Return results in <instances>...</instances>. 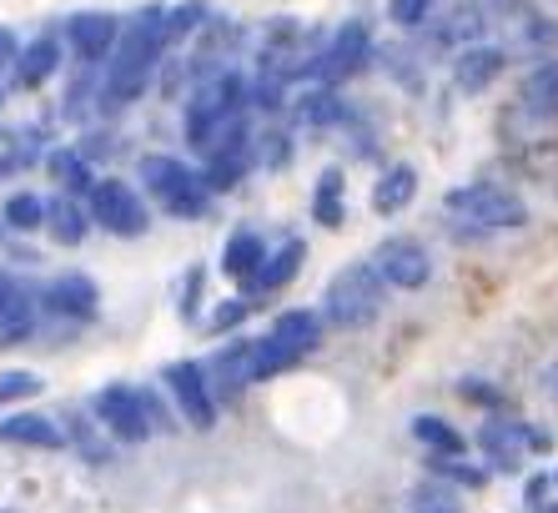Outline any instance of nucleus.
<instances>
[{
  "label": "nucleus",
  "instance_id": "nucleus-4",
  "mask_svg": "<svg viewBox=\"0 0 558 513\" xmlns=\"http://www.w3.org/2000/svg\"><path fill=\"white\" fill-rule=\"evenodd\" d=\"M442 217L453 227V237L473 242V237H498V231H519L529 222V206L513 187L498 181H468L442 196Z\"/></svg>",
  "mask_w": 558,
  "mask_h": 513
},
{
  "label": "nucleus",
  "instance_id": "nucleus-1",
  "mask_svg": "<svg viewBox=\"0 0 558 513\" xmlns=\"http://www.w3.org/2000/svg\"><path fill=\"white\" fill-rule=\"evenodd\" d=\"M171 36H167V5L151 0V5H136L121 26V40L111 61L101 65V116H117L126 106H136L146 91L156 86L161 65H167Z\"/></svg>",
  "mask_w": 558,
  "mask_h": 513
},
{
  "label": "nucleus",
  "instance_id": "nucleus-6",
  "mask_svg": "<svg viewBox=\"0 0 558 513\" xmlns=\"http://www.w3.org/2000/svg\"><path fill=\"white\" fill-rule=\"evenodd\" d=\"M388 277L373 267V256L367 262H348V267L332 272V283L323 293V318L327 327H338V333H363L383 318L388 308Z\"/></svg>",
  "mask_w": 558,
  "mask_h": 513
},
{
  "label": "nucleus",
  "instance_id": "nucleus-15",
  "mask_svg": "<svg viewBox=\"0 0 558 513\" xmlns=\"http://www.w3.org/2000/svg\"><path fill=\"white\" fill-rule=\"evenodd\" d=\"M202 368H207L217 398H236V393H247V387L257 383V337H232V343L217 347Z\"/></svg>",
  "mask_w": 558,
  "mask_h": 513
},
{
  "label": "nucleus",
  "instance_id": "nucleus-20",
  "mask_svg": "<svg viewBox=\"0 0 558 513\" xmlns=\"http://www.w3.org/2000/svg\"><path fill=\"white\" fill-rule=\"evenodd\" d=\"M508 71V51L504 46H488V40H478V46H463V51L453 56V86L463 91V96H478V91H488L498 76Z\"/></svg>",
  "mask_w": 558,
  "mask_h": 513
},
{
  "label": "nucleus",
  "instance_id": "nucleus-21",
  "mask_svg": "<svg viewBox=\"0 0 558 513\" xmlns=\"http://www.w3.org/2000/svg\"><path fill=\"white\" fill-rule=\"evenodd\" d=\"M302 262H307V242H302V237H287V242H277L272 252H267V262H262V272L252 277L247 297H277V293H287V287L298 283Z\"/></svg>",
  "mask_w": 558,
  "mask_h": 513
},
{
  "label": "nucleus",
  "instance_id": "nucleus-35",
  "mask_svg": "<svg viewBox=\"0 0 558 513\" xmlns=\"http://www.w3.org/2000/svg\"><path fill=\"white\" fill-rule=\"evenodd\" d=\"M433 11H438V0H392L388 5L392 26H403V31H423L433 21Z\"/></svg>",
  "mask_w": 558,
  "mask_h": 513
},
{
  "label": "nucleus",
  "instance_id": "nucleus-19",
  "mask_svg": "<svg viewBox=\"0 0 558 513\" xmlns=\"http://www.w3.org/2000/svg\"><path fill=\"white\" fill-rule=\"evenodd\" d=\"M267 252H272V247H267V237H262L252 222H242V227H232V237L221 242V272H227L242 293H247L252 277H257L262 262H267Z\"/></svg>",
  "mask_w": 558,
  "mask_h": 513
},
{
  "label": "nucleus",
  "instance_id": "nucleus-12",
  "mask_svg": "<svg viewBox=\"0 0 558 513\" xmlns=\"http://www.w3.org/2000/svg\"><path fill=\"white\" fill-rule=\"evenodd\" d=\"M373 267L383 272L388 287H398V293H417V287L433 283V256L417 237H388V242H377Z\"/></svg>",
  "mask_w": 558,
  "mask_h": 513
},
{
  "label": "nucleus",
  "instance_id": "nucleus-41",
  "mask_svg": "<svg viewBox=\"0 0 558 513\" xmlns=\"http://www.w3.org/2000/svg\"><path fill=\"white\" fill-rule=\"evenodd\" d=\"M544 499H548V474L529 478V503H533V509H544Z\"/></svg>",
  "mask_w": 558,
  "mask_h": 513
},
{
  "label": "nucleus",
  "instance_id": "nucleus-32",
  "mask_svg": "<svg viewBox=\"0 0 558 513\" xmlns=\"http://www.w3.org/2000/svg\"><path fill=\"white\" fill-rule=\"evenodd\" d=\"M202 293H207V267H202V262H192V267H186V277H182V297H177V312H182L186 327H192L196 312H202Z\"/></svg>",
  "mask_w": 558,
  "mask_h": 513
},
{
  "label": "nucleus",
  "instance_id": "nucleus-9",
  "mask_svg": "<svg viewBox=\"0 0 558 513\" xmlns=\"http://www.w3.org/2000/svg\"><path fill=\"white\" fill-rule=\"evenodd\" d=\"M373 56H377V46H373L367 21H342V26L323 40L312 81H323V86H348L352 76H363L367 65H373Z\"/></svg>",
  "mask_w": 558,
  "mask_h": 513
},
{
  "label": "nucleus",
  "instance_id": "nucleus-29",
  "mask_svg": "<svg viewBox=\"0 0 558 513\" xmlns=\"http://www.w3.org/2000/svg\"><path fill=\"white\" fill-rule=\"evenodd\" d=\"M217 21V11H211V0H177V5H167V36L171 46H182V40H196L202 31Z\"/></svg>",
  "mask_w": 558,
  "mask_h": 513
},
{
  "label": "nucleus",
  "instance_id": "nucleus-24",
  "mask_svg": "<svg viewBox=\"0 0 558 513\" xmlns=\"http://www.w3.org/2000/svg\"><path fill=\"white\" fill-rule=\"evenodd\" d=\"M348 102L338 96V86H323V81H312L307 91H298V102H292V121L307 131H327V127H342L348 121Z\"/></svg>",
  "mask_w": 558,
  "mask_h": 513
},
{
  "label": "nucleus",
  "instance_id": "nucleus-5",
  "mask_svg": "<svg viewBox=\"0 0 558 513\" xmlns=\"http://www.w3.org/2000/svg\"><path fill=\"white\" fill-rule=\"evenodd\" d=\"M92 413L101 418L111 443H146L156 433H177L171 398L161 403L151 387H136V383H106L92 398Z\"/></svg>",
  "mask_w": 558,
  "mask_h": 513
},
{
  "label": "nucleus",
  "instance_id": "nucleus-26",
  "mask_svg": "<svg viewBox=\"0 0 558 513\" xmlns=\"http://www.w3.org/2000/svg\"><path fill=\"white\" fill-rule=\"evenodd\" d=\"M312 222L327 231H338L342 222H348V177H342V167L317 171V187H312Z\"/></svg>",
  "mask_w": 558,
  "mask_h": 513
},
{
  "label": "nucleus",
  "instance_id": "nucleus-28",
  "mask_svg": "<svg viewBox=\"0 0 558 513\" xmlns=\"http://www.w3.org/2000/svg\"><path fill=\"white\" fill-rule=\"evenodd\" d=\"M413 438L433 453V458H463V449H468V438L458 433L448 418H438V413H417V418H413Z\"/></svg>",
  "mask_w": 558,
  "mask_h": 513
},
{
  "label": "nucleus",
  "instance_id": "nucleus-3",
  "mask_svg": "<svg viewBox=\"0 0 558 513\" xmlns=\"http://www.w3.org/2000/svg\"><path fill=\"white\" fill-rule=\"evenodd\" d=\"M136 181H142L146 202L161 212V217H177V222H202L217 202L211 181L202 167L182 162V156H167V152H146L136 162Z\"/></svg>",
  "mask_w": 558,
  "mask_h": 513
},
{
  "label": "nucleus",
  "instance_id": "nucleus-31",
  "mask_svg": "<svg viewBox=\"0 0 558 513\" xmlns=\"http://www.w3.org/2000/svg\"><path fill=\"white\" fill-rule=\"evenodd\" d=\"M298 353H287L282 343H272V337L262 333L257 337V383H267V378H277V372H292L298 368Z\"/></svg>",
  "mask_w": 558,
  "mask_h": 513
},
{
  "label": "nucleus",
  "instance_id": "nucleus-17",
  "mask_svg": "<svg viewBox=\"0 0 558 513\" xmlns=\"http://www.w3.org/2000/svg\"><path fill=\"white\" fill-rule=\"evenodd\" d=\"M478 449L488 458L494 474H519L523 453H529V423H513V418H488L478 428Z\"/></svg>",
  "mask_w": 558,
  "mask_h": 513
},
{
  "label": "nucleus",
  "instance_id": "nucleus-10",
  "mask_svg": "<svg viewBox=\"0 0 558 513\" xmlns=\"http://www.w3.org/2000/svg\"><path fill=\"white\" fill-rule=\"evenodd\" d=\"M101 312V287L86 272H61L40 287V322H56L61 333H76Z\"/></svg>",
  "mask_w": 558,
  "mask_h": 513
},
{
  "label": "nucleus",
  "instance_id": "nucleus-36",
  "mask_svg": "<svg viewBox=\"0 0 558 513\" xmlns=\"http://www.w3.org/2000/svg\"><path fill=\"white\" fill-rule=\"evenodd\" d=\"M413 513H458V499L442 488V478H433V484H423L413 493V503H408Z\"/></svg>",
  "mask_w": 558,
  "mask_h": 513
},
{
  "label": "nucleus",
  "instance_id": "nucleus-38",
  "mask_svg": "<svg viewBox=\"0 0 558 513\" xmlns=\"http://www.w3.org/2000/svg\"><path fill=\"white\" fill-rule=\"evenodd\" d=\"M257 156L262 167H287L292 162V136L287 131H257Z\"/></svg>",
  "mask_w": 558,
  "mask_h": 513
},
{
  "label": "nucleus",
  "instance_id": "nucleus-22",
  "mask_svg": "<svg viewBox=\"0 0 558 513\" xmlns=\"http://www.w3.org/2000/svg\"><path fill=\"white\" fill-rule=\"evenodd\" d=\"M323 333H327V318L312 308H287V312H277L272 327H267V337L282 343L287 353H298V358H312V353L323 347Z\"/></svg>",
  "mask_w": 558,
  "mask_h": 513
},
{
  "label": "nucleus",
  "instance_id": "nucleus-37",
  "mask_svg": "<svg viewBox=\"0 0 558 513\" xmlns=\"http://www.w3.org/2000/svg\"><path fill=\"white\" fill-rule=\"evenodd\" d=\"M247 312H252V297L242 293V297H227V302H217V312H211V333H236L242 322H247Z\"/></svg>",
  "mask_w": 558,
  "mask_h": 513
},
{
  "label": "nucleus",
  "instance_id": "nucleus-23",
  "mask_svg": "<svg viewBox=\"0 0 558 513\" xmlns=\"http://www.w3.org/2000/svg\"><path fill=\"white\" fill-rule=\"evenodd\" d=\"M92 206H86V196H65L56 192L51 202H46V237H51L56 247H81L86 237H92Z\"/></svg>",
  "mask_w": 558,
  "mask_h": 513
},
{
  "label": "nucleus",
  "instance_id": "nucleus-43",
  "mask_svg": "<svg viewBox=\"0 0 558 513\" xmlns=\"http://www.w3.org/2000/svg\"><path fill=\"white\" fill-rule=\"evenodd\" d=\"M0 102H5V91H0Z\"/></svg>",
  "mask_w": 558,
  "mask_h": 513
},
{
  "label": "nucleus",
  "instance_id": "nucleus-11",
  "mask_svg": "<svg viewBox=\"0 0 558 513\" xmlns=\"http://www.w3.org/2000/svg\"><path fill=\"white\" fill-rule=\"evenodd\" d=\"M121 26H126V15L117 11H76L61 21V36H65V51L76 65H106L111 51H117L121 40Z\"/></svg>",
  "mask_w": 558,
  "mask_h": 513
},
{
  "label": "nucleus",
  "instance_id": "nucleus-2",
  "mask_svg": "<svg viewBox=\"0 0 558 513\" xmlns=\"http://www.w3.org/2000/svg\"><path fill=\"white\" fill-rule=\"evenodd\" d=\"M252 81L236 65H217L207 76H196L182 102V142L196 156L217 142L221 131H232L236 121H252Z\"/></svg>",
  "mask_w": 558,
  "mask_h": 513
},
{
  "label": "nucleus",
  "instance_id": "nucleus-18",
  "mask_svg": "<svg viewBox=\"0 0 558 513\" xmlns=\"http://www.w3.org/2000/svg\"><path fill=\"white\" fill-rule=\"evenodd\" d=\"M0 443H11V449L56 453V449H65V443H71V433H65L56 418L26 408V413H5V418H0Z\"/></svg>",
  "mask_w": 558,
  "mask_h": 513
},
{
  "label": "nucleus",
  "instance_id": "nucleus-14",
  "mask_svg": "<svg viewBox=\"0 0 558 513\" xmlns=\"http://www.w3.org/2000/svg\"><path fill=\"white\" fill-rule=\"evenodd\" d=\"M488 5L483 0H453V5H442V11H433V21L423 26V36H428V46H438V51H463V46H478L483 31H488Z\"/></svg>",
  "mask_w": 558,
  "mask_h": 513
},
{
  "label": "nucleus",
  "instance_id": "nucleus-34",
  "mask_svg": "<svg viewBox=\"0 0 558 513\" xmlns=\"http://www.w3.org/2000/svg\"><path fill=\"white\" fill-rule=\"evenodd\" d=\"M40 387H46V383H40L36 372H26V368L0 372V408H11V403H21V398H36Z\"/></svg>",
  "mask_w": 558,
  "mask_h": 513
},
{
  "label": "nucleus",
  "instance_id": "nucleus-40",
  "mask_svg": "<svg viewBox=\"0 0 558 513\" xmlns=\"http://www.w3.org/2000/svg\"><path fill=\"white\" fill-rule=\"evenodd\" d=\"M15 56H21V36H15L11 26H0V76H11Z\"/></svg>",
  "mask_w": 558,
  "mask_h": 513
},
{
  "label": "nucleus",
  "instance_id": "nucleus-42",
  "mask_svg": "<svg viewBox=\"0 0 558 513\" xmlns=\"http://www.w3.org/2000/svg\"><path fill=\"white\" fill-rule=\"evenodd\" d=\"M548 398L558 403V362H554V368H548Z\"/></svg>",
  "mask_w": 558,
  "mask_h": 513
},
{
  "label": "nucleus",
  "instance_id": "nucleus-13",
  "mask_svg": "<svg viewBox=\"0 0 558 513\" xmlns=\"http://www.w3.org/2000/svg\"><path fill=\"white\" fill-rule=\"evenodd\" d=\"M40 327V287H31L15 267H0V347L21 343Z\"/></svg>",
  "mask_w": 558,
  "mask_h": 513
},
{
  "label": "nucleus",
  "instance_id": "nucleus-27",
  "mask_svg": "<svg viewBox=\"0 0 558 513\" xmlns=\"http://www.w3.org/2000/svg\"><path fill=\"white\" fill-rule=\"evenodd\" d=\"M417 196V167H408V162H392L383 177H377L373 187V212L377 217H398V212H408Z\"/></svg>",
  "mask_w": 558,
  "mask_h": 513
},
{
  "label": "nucleus",
  "instance_id": "nucleus-16",
  "mask_svg": "<svg viewBox=\"0 0 558 513\" xmlns=\"http://www.w3.org/2000/svg\"><path fill=\"white\" fill-rule=\"evenodd\" d=\"M65 56H71V51H65V36H61V31H36V36L21 46V56H15L11 81L21 91H40L65 65Z\"/></svg>",
  "mask_w": 558,
  "mask_h": 513
},
{
  "label": "nucleus",
  "instance_id": "nucleus-7",
  "mask_svg": "<svg viewBox=\"0 0 558 513\" xmlns=\"http://www.w3.org/2000/svg\"><path fill=\"white\" fill-rule=\"evenodd\" d=\"M86 206H92V222H96V227L111 231V237H126V242H136V237H146V231H151V202H146L142 181L96 177Z\"/></svg>",
  "mask_w": 558,
  "mask_h": 513
},
{
  "label": "nucleus",
  "instance_id": "nucleus-25",
  "mask_svg": "<svg viewBox=\"0 0 558 513\" xmlns=\"http://www.w3.org/2000/svg\"><path fill=\"white\" fill-rule=\"evenodd\" d=\"M46 181H51L56 192H65V196H92L96 162L92 156H81L76 146H56V152L46 156Z\"/></svg>",
  "mask_w": 558,
  "mask_h": 513
},
{
  "label": "nucleus",
  "instance_id": "nucleus-44",
  "mask_svg": "<svg viewBox=\"0 0 558 513\" xmlns=\"http://www.w3.org/2000/svg\"><path fill=\"white\" fill-rule=\"evenodd\" d=\"M554 484H558V474H554Z\"/></svg>",
  "mask_w": 558,
  "mask_h": 513
},
{
  "label": "nucleus",
  "instance_id": "nucleus-8",
  "mask_svg": "<svg viewBox=\"0 0 558 513\" xmlns=\"http://www.w3.org/2000/svg\"><path fill=\"white\" fill-rule=\"evenodd\" d=\"M161 387H167L171 408H177V418H182L186 428H196V433H207L211 423H217V387H211L207 368L196 358H177L161 368Z\"/></svg>",
  "mask_w": 558,
  "mask_h": 513
},
{
  "label": "nucleus",
  "instance_id": "nucleus-39",
  "mask_svg": "<svg viewBox=\"0 0 558 513\" xmlns=\"http://www.w3.org/2000/svg\"><path fill=\"white\" fill-rule=\"evenodd\" d=\"M458 393H463L468 403H483V408H504V393H498L494 383H478V378H463Z\"/></svg>",
  "mask_w": 558,
  "mask_h": 513
},
{
  "label": "nucleus",
  "instance_id": "nucleus-33",
  "mask_svg": "<svg viewBox=\"0 0 558 513\" xmlns=\"http://www.w3.org/2000/svg\"><path fill=\"white\" fill-rule=\"evenodd\" d=\"M428 468H433V478L458 484V488H483V484H488V474H483V468H473V463H463V458H428Z\"/></svg>",
  "mask_w": 558,
  "mask_h": 513
},
{
  "label": "nucleus",
  "instance_id": "nucleus-30",
  "mask_svg": "<svg viewBox=\"0 0 558 513\" xmlns=\"http://www.w3.org/2000/svg\"><path fill=\"white\" fill-rule=\"evenodd\" d=\"M0 222H5L15 237L46 231V196H36V192H11L5 202H0Z\"/></svg>",
  "mask_w": 558,
  "mask_h": 513
}]
</instances>
